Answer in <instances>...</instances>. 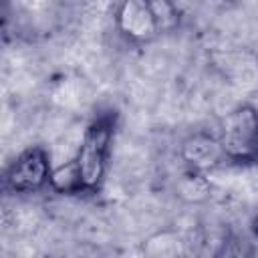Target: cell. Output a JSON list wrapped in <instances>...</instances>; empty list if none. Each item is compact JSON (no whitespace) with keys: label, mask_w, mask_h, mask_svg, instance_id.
Instances as JSON below:
<instances>
[{"label":"cell","mask_w":258,"mask_h":258,"mask_svg":"<svg viewBox=\"0 0 258 258\" xmlns=\"http://www.w3.org/2000/svg\"><path fill=\"white\" fill-rule=\"evenodd\" d=\"M151 2V8H153V14L157 18V24H159V30L161 32H167L171 30L175 24H177V8L171 0H149Z\"/></svg>","instance_id":"9"},{"label":"cell","mask_w":258,"mask_h":258,"mask_svg":"<svg viewBox=\"0 0 258 258\" xmlns=\"http://www.w3.org/2000/svg\"><path fill=\"white\" fill-rule=\"evenodd\" d=\"M179 157L187 169H196V171H204V173L216 171L224 163H228L218 133L204 131V129L194 131L181 139Z\"/></svg>","instance_id":"4"},{"label":"cell","mask_w":258,"mask_h":258,"mask_svg":"<svg viewBox=\"0 0 258 258\" xmlns=\"http://www.w3.org/2000/svg\"><path fill=\"white\" fill-rule=\"evenodd\" d=\"M113 135H115V121L111 113L99 115L87 125L81 143L73 155L81 191L95 194L101 189L109 169Z\"/></svg>","instance_id":"1"},{"label":"cell","mask_w":258,"mask_h":258,"mask_svg":"<svg viewBox=\"0 0 258 258\" xmlns=\"http://www.w3.org/2000/svg\"><path fill=\"white\" fill-rule=\"evenodd\" d=\"M175 194L181 202L185 204H204L210 200L212 196V183H210V177L208 173L204 171H196V169H187L177 177V183H175Z\"/></svg>","instance_id":"6"},{"label":"cell","mask_w":258,"mask_h":258,"mask_svg":"<svg viewBox=\"0 0 258 258\" xmlns=\"http://www.w3.org/2000/svg\"><path fill=\"white\" fill-rule=\"evenodd\" d=\"M218 137L228 163H258V107L242 103L232 107L218 123Z\"/></svg>","instance_id":"2"},{"label":"cell","mask_w":258,"mask_h":258,"mask_svg":"<svg viewBox=\"0 0 258 258\" xmlns=\"http://www.w3.org/2000/svg\"><path fill=\"white\" fill-rule=\"evenodd\" d=\"M30 8H38V6H42V4H46V0H24Z\"/></svg>","instance_id":"10"},{"label":"cell","mask_w":258,"mask_h":258,"mask_svg":"<svg viewBox=\"0 0 258 258\" xmlns=\"http://www.w3.org/2000/svg\"><path fill=\"white\" fill-rule=\"evenodd\" d=\"M83 89H81V85H79V81H75V79H64V81H60L56 87H54V91H52V99L58 103V105H62V107H73V105H77L79 101H83Z\"/></svg>","instance_id":"8"},{"label":"cell","mask_w":258,"mask_h":258,"mask_svg":"<svg viewBox=\"0 0 258 258\" xmlns=\"http://www.w3.org/2000/svg\"><path fill=\"white\" fill-rule=\"evenodd\" d=\"M117 30L131 42H151L161 30L149 0H121L115 12Z\"/></svg>","instance_id":"5"},{"label":"cell","mask_w":258,"mask_h":258,"mask_svg":"<svg viewBox=\"0 0 258 258\" xmlns=\"http://www.w3.org/2000/svg\"><path fill=\"white\" fill-rule=\"evenodd\" d=\"M52 163L44 147L32 145L18 153L4 173V185L12 194H36L50 185Z\"/></svg>","instance_id":"3"},{"label":"cell","mask_w":258,"mask_h":258,"mask_svg":"<svg viewBox=\"0 0 258 258\" xmlns=\"http://www.w3.org/2000/svg\"><path fill=\"white\" fill-rule=\"evenodd\" d=\"M143 254L151 258H175L185 254V242L173 230H159L143 240Z\"/></svg>","instance_id":"7"}]
</instances>
